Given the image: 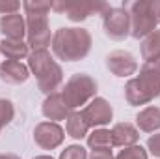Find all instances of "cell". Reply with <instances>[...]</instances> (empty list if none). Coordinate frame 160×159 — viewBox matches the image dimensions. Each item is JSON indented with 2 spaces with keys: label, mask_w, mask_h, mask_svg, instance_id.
Returning a JSON list of instances; mask_svg holds the SVG:
<instances>
[{
  "label": "cell",
  "mask_w": 160,
  "mask_h": 159,
  "mask_svg": "<svg viewBox=\"0 0 160 159\" xmlns=\"http://www.w3.org/2000/svg\"><path fill=\"white\" fill-rule=\"evenodd\" d=\"M160 96V60L145 62L136 79L125 86V97L130 105H145Z\"/></svg>",
  "instance_id": "6da1fadb"
},
{
  "label": "cell",
  "mask_w": 160,
  "mask_h": 159,
  "mask_svg": "<svg viewBox=\"0 0 160 159\" xmlns=\"http://www.w3.org/2000/svg\"><path fill=\"white\" fill-rule=\"evenodd\" d=\"M91 47V36L84 28H60L52 36V51L60 60H82Z\"/></svg>",
  "instance_id": "7a4b0ae2"
},
{
  "label": "cell",
  "mask_w": 160,
  "mask_h": 159,
  "mask_svg": "<svg viewBox=\"0 0 160 159\" xmlns=\"http://www.w3.org/2000/svg\"><path fill=\"white\" fill-rule=\"evenodd\" d=\"M130 11V36L140 40L157 30L160 23V2H134L128 6Z\"/></svg>",
  "instance_id": "3957f363"
},
{
  "label": "cell",
  "mask_w": 160,
  "mask_h": 159,
  "mask_svg": "<svg viewBox=\"0 0 160 159\" xmlns=\"http://www.w3.org/2000/svg\"><path fill=\"white\" fill-rule=\"evenodd\" d=\"M97 92V82L86 73H77L65 82L63 90L60 92L67 107L73 111L80 105H86L91 97H95Z\"/></svg>",
  "instance_id": "277c9868"
},
{
  "label": "cell",
  "mask_w": 160,
  "mask_h": 159,
  "mask_svg": "<svg viewBox=\"0 0 160 159\" xmlns=\"http://www.w3.org/2000/svg\"><path fill=\"white\" fill-rule=\"evenodd\" d=\"M104 32L112 40H123L130 34V15L127 8H108L102 15Z\"/></svg>",
  "instance_id": "5b68a950"
},
{
  "label": "cell",
  "mask_w": 160,
  "mask_h": 159,
  "mask_svg": "<svg viewBox=\"0 0 160 159\" xmlns=\"http://www.w3.org/2000/svg\"><path fill=\"white\" fill-rule=\"evenodd\" d=\"M26 34H28V45L34 51L47 49V45H50V28L47 15H28Z\"/></svg>",
  "instance_id": "8992f818"
},
{
  "label": "cell",
  "mask_w": 160,
  "mask_h": 159,
  "mask_svg": "<svg viewBox=\"0 0 160 159\" xmlns=\"http://www.w3.org/2000/svg\"><path fill=\"white\" fill-rule=\"evenodd\" d=\"M80 114H82L84 122H86L89 127H99V125H104V123H108V122L112 120L114 111H112V107H110V103H108L106 99L95 97V99H91V101L80 111Z\"/></svg>",
  "instance_id": "52a82bcc"
},
{
  "label": "cell",
  "mask_w": 160,
  "mask_h": 159,
  "mask_svg": "<svg viewBox=\"0 0 160 159\" xmlns=\"http://www.w3.org/2000/svg\"><path fill=\"white\" fill-rule=\"evenodd\" d=\"M34 140L43 150H54L63 142V129L56 122H41L34 129Z\"/></svg>",
  "instance_id": "ba28073f"
},
{
  "label": "cell",
  "mask_w": 160,
  "mask_h": 159,
  "mask_svg": "<svg viewBox=\"0 0 160 159\" xmlns=\"http://www.w3.org/2000/svg\"><path fill=\"white\" fill-rule=\"evenodd\" d=\"M106 66L118 77L134 75L136 69H138V64H136L134 56L130 52H127V51H114V52H110L108 58H106Z\"/></svg>",
  "instance_id": "9c48e42d"
},
{
  "label": "cell",
  "mask_w": 160,
  "mask_h": 159,
  "mask_svg": "<svg viewBox=\"0 0 160 159\" xmlns=\"http://www.w3.org/2000/svg\"><path fill=\"white\" fill-rule=\"evenodd\" d=\"M0 32L6 36V40H21L26 34V21L21 13H9L0 17Z\"/></svg>",
  "instance_id": "30bf717a"
},
{
  "label": "cell",
  "mask_w": 160,
  "mask_h": 159,
  "mask_svg": "<svg viewBox=\"0 0 160 159\" xmlns=\"http://www.w3.org/2000/svg\"><path fill=\"white\" fill-rule=\"evenodd\" d=\"M106 9H108V4H102V2H69L67 17L77 23V21L88 19L97 11H106Z\"/></svg>",
  "instance_id": "8fae6325"
},
{
  "label": "cell",
  "mask_w": 160,
  "mask_h": 159,
  "mask_svg": "<svg viewBox=\"0 0 160 159\" xmlns=\"http://www.w3.org/2000/svg\"><path fill=\"white\" fill-rule=\"evenodd\" d=\"M43 114L48 120H67L71 114V109L67 107V103L63 101L62 94H50L45 103H43Z\"/></svg>",
  "instance_id": "7c38bea8"
},
{
  "label": "cell",
  "mask_w": 160,
  "mask_h": 159,
  "mask_svg": "<svg viewBox=\"0 0 160 159\" xmlns=\"http://www.w3.org/2000/svg\"><path fill=\"white\" fill-rule=\"evenodd\" d=\"M30 75V69L21 64V62H15V60H6L0 64V79L6 80V82H11V84H21L28 79Z\"/></svg>",
  "instance_id": "4fadbf2b"
},
{
  "label": "cell",
  "mask_w": 160,
  "mask_h": 159,
  "mask_svg": "<svg viewBox=\"0 0 160 159\" xmlns=\"http://www.w3.org/2000/svg\"><path fill=\"white\" fill-rule=\"evenodd\" d=\"M138 129L128 123V122H121L116 123L114 129H112V144L114 146H123V148H128V146H134L136 140H138Z\"/></svg>",
  "instance_id": "5bb4252c"
},
{
  "label": "cell",
  "mask_w": 160,
  "mask_h": 159,
  "mask_svg": "<svg viewBox=\"0 0 160 159\" xmlns=\"http://www.w3.org/2000/svg\"><path fill=\"white\" fill-rule=\"evenodd\" d=\"M54 64L56 62H54V58L50 56V52L47 49H38V51H34V52L28 54V68H30V71L38 79H39L41 75H45Z\"/></svg>",
  "instance_id": "9a60e30c"
},
{
  "label": "cell",
  "mask_w": 160,
  "mask_h": 159,
  "mask_svg": "<svg viewBox=\"0 0 160 159\" xmlns=\"http://www.w3.org/2000/svg\"><path fill=\"white\" fill-rule=\"evenodd\" d=\"M0 51L2 54L8 58V60H15L19 62L21 58H26L28 56V43L21 40H2L0 43Z\"/></svg>",
  "instance_id": "2e32d148"
},
{
  "label": "cell",
  "mask_w": 160,
  "mask_h": 159,
  "mask_svg": "<svg viewBox=\"0 0 160 159\" xmlns=\"http://www.w3.org/2000/svg\"><path fill=\"white\" fill-rule=\"evenodd\" d=\"M63 79V71H62V68L58 66V64H54L45 75H41L39 79H38V84H39V90L43 94H54V90L60 86V82Z\"/></svg>",
  "instance_id": "e0dca14e"
},
{
  "label": "cell",
  "mask_w": 160,
  "mask_h": 159,
  "mask_svg": "<svg viewBox=\"0 0 160 159\" xmlns=\"http://www.w3.org/2000/svg\"><path fill=\"white\" fill-rule=\"evenodd\" d=\"M138 127L145 133H153L160 129V109L158 107H147L138 114Z\"/></svg>",
  "instance_id": "ac0fdd59"
},
{
  "label": "cell",
  "mask_w": 160,
  "mask_h": 159,
  "mask_svg": "<svg viewBox=\"0 0 160 159\" xmlns=\"http://www.w3.org/2000/svg\"><path fill=\"white\" fill-rule=\"evenodd\" d=\"M142 56L145 62L160 60V30H155L149 36H145L142 43Z\"/></svg>",
  "instance_id": "d6986e66"
},
{
  "label": "cell",
  "mask_w": 160,
  "mask_h": 159,
  "mask_svg": "<svg viewBox=\"0 0 160 159\" xmlns=\"http://www.w3.org/2000/svg\"><path fill=\"white\" fill-rule=\"evenodd\" d=\"M65 129H67V135L73 137V139H82L88 135V129L89 125L84 122L80 112H71L67 116V123H65Z\"/></svg>",
  "instance_id": "ffe728a7"
},
{
  "label": "cell",
  "mask_w": 160,
  "mask_h": 159,
  "mask_svg": "<svg viewBox=\"0 0 160 159\" xmlns=\"http://www.w3.org/2000/svg\"><path fill=\"white\" fill-rule=\"evenodd\" d=\"M88 146L93 150L99 148H112V131L110 129H95L91 135H88Z\"/></svg>",
  "instance_id": "44dd1931"
},
{
  "label": "cell",
  "mask_w": 160,
  "mask_h": 159,
  "mask_svg": "<svg viewBox=\"0 0 160 159\" xmlns=\"http://www.w3.org/2000/svg\"><path fill=\"white\" fill-rule=\"evenodd\" d=\"M13 114H15L13 103L8 99H0V131L13 120Z\"/></svg>",
  "instance_id": "7402d4cb"
},
{
  "label": "cell",
  "mask_w": 160,
  "mask_h": 159,
  "mask_svg": "<svg viewBox=\"0 0 160 159\" xmlns=\"http://www.w3.org/2000/svg\"><path fill=\"white\" fill-rule=\"evenodd\" d=\"M24 9L28 15H47L48 9H52V4L50 2H24Z\"/></svg>",
  "instance_id": "603a6c76"
},
{
  "label": "cell",
  "mask_w": 160,
  "mask_h": 159,
  "mask_svg": "<svg viewBox=\"0 0 160 159\" xmlns=\"http://www.w3.org/2000/svg\"><path fill=\"white\" fill-rule=\"evenodd\" d=\"M116 159H147V152L142 146H128L125 150H121Z\"/></svg>",
  "instance_id": "cb8c5ba5"
},
{
  "label": "cell",
  "mask_w": 160,
  "mask_h": 159,
  "mask_svg": "<svg viewBox=\"0 0 160 159\" xmlns=\"http://www.w3.org/2000/svg\"><path fill=\"white\" fill-rule=\"evenodd\" d=\"M60 159H88V154L80 144H73V146H69L62 152Z\"/></svg>",
  "instance_id": "d4e9b609"
},
{
  "label": "cell",
  "mask_w": 160,
  "mask_h": 159,
  "mask_svg": "<svg viewBox=\"0 0 160 159\" xmlns=\"http://www.w3.org/2000/svg\"><path fill=\"white\" fill-rule=\"evenodd\" d=\"M147 148L151 150L153 156L160 157V133H157V135H153V137L147 139Z\"/></svg>",
  "instance_id": "484cf974"
},
{
  "label": "cell",
  "mask_w": 160,
  "mask_h": 159,
  "mask_svg": "<svg viewBox=\"0 0 160 159\" xmlns=\"http://www.w3.org/2000/svg\"><path fill=\"white\" fill-rule=\"evenodd\" d=\"M21 8L19 2H0V13L2 15H9V13H17V9Z\"/></svg>",
  "instance_id": "4316f807"
},
{
  "label": "cell",
  "mask_w": 160,
  "mask_h": 159,
  "mask_svg": "<svg viewBox=\"0 0 160 159\" xmlns=\"http://www.w3.org/2000/svg\"><path fill=\"white\" fill-rule=\"evenodd\" d=\"M89 159H114L112 156V150L110 148H99V150H93Z\"/></svg>",
  "instance_id": "83f0119b"
},
{
  "label": "cell",
  "mask_w": 160,
  "mask_h": 159,
  "mask_svg": "<svg viewBox=\"0 0 160 159\" xmlns=\"http://www.w3.org/2000/svg\"><path fill=\"white\" fill-rule=\"evenodd\" d=\"M0 159H21V157L15 156V154H0Z\"/></svg>",
  "instance_id": "f1b7e54d"
},
{
  "label": "cell",
  "mask_w": 160,
  "mask_h": 159,
  "mask_svg": "<svg viewBox=\"0 0 160 159\" xmlns=\"http://www.w3.org/2000/svg\"><path fill=\"white\" fill-rule=\"evenodd\" d=\"M34 159H52L50 156H38V157H34Z\"/></svg>",
  "instance_id": "f546056e"
}]
</instances>
